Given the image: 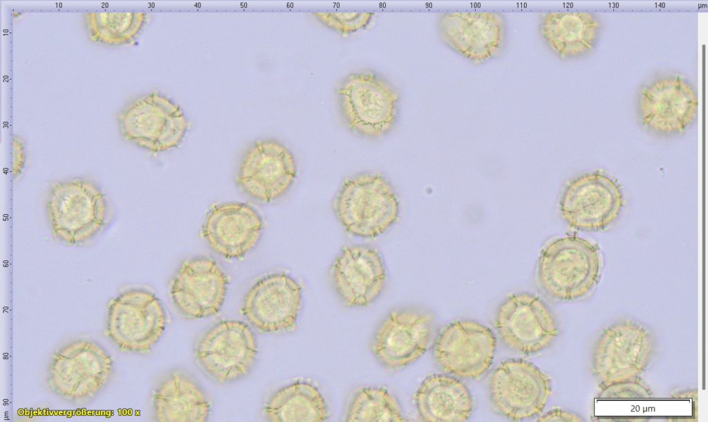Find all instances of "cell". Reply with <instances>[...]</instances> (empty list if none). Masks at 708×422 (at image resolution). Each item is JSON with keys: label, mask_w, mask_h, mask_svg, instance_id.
Returning <instances> with one entry per match:
<instances>
[{"label": "cell", "mask_w": 708, "mask_h": 422, "mask_svg": "<svg viewBox=\"0 0 708 422\" xmlns=\"http://www.w3.org/2000/svg\"><path fill=\"white\" fill-rule=\"evenodd\" d=\"M297 175V161L292 151L276 140L263 139L255 141L245 151L235 180L248 197L270 203L290 191Z\"/></svg>", "instance_id": "9"}, {"label": "cell", "mask_w": 708, "mask_h": 422, "mask_svg": "<svg viewBox=\"0 0 708 422\" xmlns=\"http://www.w3.org/2000/svg\"><path fill=\"white\" fill-rule=\"evenodd\" d=\"M435 331L434 316L427 309L407 306L393 309L377 326L371 349L385 368H403L423 355Z\"/></svg>", "instance_id": "8"}, {"label": "cell", "mask_w": 708, "mask_h": 422, "mask_svg": "<svg viewBox=\"0 0 708 422\" xmlns=\"http://www.w3.org/2000/svg\"><path fill=\"white\" fill-rule=\"evenodd\" d=\"M328 277L342 304L365 307L380 295L386 281L384 261L380 251L366 244L347 245L333 260Z\"/></svg>", "instance_id": "16"}, {"label": "cell", "mask_w": 708, "mask_h": 422, "mask_svg": "<svg viewBox=\"0 0 708 422\" xmlns=\"http://www.w3.org/2000/svg\"><path fill=\"white\" fill-rule=\"evenodd\" d=\"M624 204L619 182L608 173L596 170L569 180L558 200L561 218L572 229L604 231L617 219Z\"/></svg>", "instance_id": "5"}, {"label": "cell", "mask_w": 708, "mask_h": 422, "mask_svg": "<svg viewBox=\"0 0 708 422\" xmlns=\"http://www.w3.org/2000/svg\"><path fill=\"white\" fill-rule=\"evenodd\" d=\"M540 421H581L574 413L556 408L551 410L538 419Z\"/></svg>", "instance_id": "28"}, {"label": "cell", "mask_w": 708, "mask_h": 422, "mask_svg": "<svg viewBox=\"0 0 708 422\" xmlns=\"http://www.w3.org/2000/svg\"><path fill=\"white\" fill-rule=\"evenodd\" d=\"M651 392L636 378L602 387L599 397L609 399L649 398Z\"/></svg>", "instance_id": "27"}, {"label": "cell", "mask_w": 708, "mask_h": 422, "mask_svg": "<svg viewBox=\"0 0 708 422\" xmlns=\"http://www.w3.org/2000/svg\"><path fill=\"white\" fill-rule=\"evenodd\" d=\"M264 221L258 210L241 202H225L212 206L201 227L209 247L227 259L243 257L258 243Z\"/></svg>", "instance_id": "18"}, {"label": "cell", "mask_w": 708, "mask_h": 422, "mask_svg": "<svg viewBox=\"0 0 708 422\" xmlns=\"http://www.w3.org/2000/svg\"><path fill=\"white\" fill-rule=\"evenodd\" d=\"M13 164L12 176L14 180L17 178L22 173L24 163L25 155L23 144L18 140H14L13 147Z\"/></svg>", "instance_id": "29"}, {"label": "cell", "mask_w": 708, "mask_h": 422, "mask_svg": "<svg viewBox=\"0 0 708 422\" xmlns=\"http://www.w3.org/2000/svg\"><path fill=\"white\" fill-rule=\"evenodd\" d=\"M597 28L598 23L588 13L549 12L539 15L541 35L562 57L590 48Z\"/></svg>", "instance_id": "24"}, {"label": "cell", "mask_w": 708, "mask_h": 422, "mask_svg": "<svg viewBox=\"0 0 708 422\" xmlns=\"http://www.w3.org/2000/svg\"><path fill=\"white\" fill-rule=\"evenodd\" d=\"M111 358L88 341L71 343L56 352L50 365L48 381L56 393L80 401L93 396L106 381Z\"/></svg>", "instance_id": "17"}, {"label": "cell", "mask_w": 708, "mask_h": 422, "mask_svg": "<svg viewBox=\"0 0 708 422\" xmlns=\"http://www.w3.org/2000/svg\"><path fill=\"white\" fill-rule=\"evenodd\" d=\"M437 26L445 44L475 61L497 55L506 38V20L499 12H443L438 18Z\"/></svg>", "instance_id": "19"}, {"label": "cell", "mask_w": 708, "mask_h": 422, "mask_svg": "<svg viewBox=\"0 0 708 422\" xmlns=\"http://www.w3.org/2000/svg\"><path fill=\"white\" fill-rule=\"evenodd\" d=\"M496 339L487 326L471 320L445 325L437 334L434 358L442 370L463 378H478L491 366Z\"/></svg>", "instance_id": "13"}, {"label": "cell", "mask_w": 708, "mask_h": 422, "mask_svg": "<svg viewBox=\"0 0 708 422\" xmlns=\"http://www.w3.org/2000/svg\"><path fill=\"white\" fill-rule=\"evenodd\" d=\"M141 122L127 137L151 152H162L178 146L184 138L188 123L178 104L158 93L142 102Z\"/></svg>", "instance_id": "20"}, {"label": "cell", "mask_w": 708, "mask_h": 422, "mask_svg": "<svg viewBox=\"0 0 708 422\" xmlns=\"http://www.w3.org/2000/svg\"><path fill=\"white\" fill-rule=\"evenodd\" d=\"M488 393L496 412L511 420H523L543 411L550 393V383L532 363L510 358L492 372Z\"/></svg>", "instance_id": "10"}, {"label": "cell", "mask_w": 708, "mask_h": 422, "mask_svg": "<svg viewBox=\"0 0 708 422\" xmlns=\"http://www.w3.org/2000/svg\"><path fill=\"white\" fill-rule=\"evenodd\" d=\"M318 20L326 26L340 31L342 34H348L365 27L369 24L373 12H317L313 13Z\"/></svg>", "instance_id": "26"}, {"label": "cell", "mask_w": 708, "mask_h": 422, "mask_svg": "<svg viewBox=\"0 0 708 422\" xmlns=\"http://www.w3.org/2000/svg\"><path fill=\"white\" fill-rule=\"evenodd\" d=\"M269 421H323L329 410L319 389L312 383L297 381L277 390L263 407Z\"/></svg>", "instance_id": "23"}, {"label": "cell", "mask_w": 708, "mask_h": 422, "mask_svg": "<svg viewBox=\"0 0 708 422\" xmlns=\"http://www.w3.org/2000/svg\"><path fill=\"white\" fill-rule=\"evenodd\" d=\"M494 326L507 347L523 354L545 349L559 333L546 303L528 292L508 295L496 309Z\"/></svg>", "instance_id": "12"}, {"label": "cell", "mask_w": 708, "mask_h": 422, "mask_svg": "<svg viewBox=\"0 0 708 422\" xmlns=\"http://www.w3.org/2000/svg\"><path fill=\"white\" fill-rule=\"evenodd\" d=\"M302 287L289 274L272 272L257 279L245 293L241 313L260 332L295 329L301 308Z\"/></svg>", "instance_id": "14"}, {"label": "cell", "mask_w": 708, "mask_h": 422, "mask_svg": "<svg viewBox=\"0 0 708 422\" xmlns=\"http://www.w3.org/2000/svg\"><path fill=\"white\" fill-rule=\"evenodd\" d=\"M257 354L256 338L241 320H221L203 333L194 348L201 368L221 383L236 381L251 370Z\"/></svg>", "instance_id": "11"}, {"label": "cell", "mask_w": 708, "mask_h": 422, "mask_svg": "<svg viewBox=\"0 0 708 422\" xmlns=\"http://www.w3.org/2000/svg\"><path fill=\"white\" fill-rule=\"evenodd\" d=\"M337 93L342 117L354 132L378 137L393 128L399 94L386 79L371 71L351 73Z\"/></svg>", "instance_id": "4"}, {"label": "cell", "mask_w": 708, "mask_h": 422, "mask_svg": "<svg viewBox=\"0 0 708 422\" xmlns=\"http://www.w3.org/2000/svg\"><path fill=\"white\" fill-rule=\"evenodd\" d=\"M655 350L651 331L632 320L607 327L595 343L593 372L602 387L638 377L649 365Z\"/></svg>", "instance_id": "7"}, {"label": "cell", "mask_w": 708, "mask_h": 422, "mask_svg": "<svg viewBox=\"0 0 708 422\" xmlns=\"http://www.w3.org/2000/svg\"><path fill=\"white\" fill-rule=\"evenodd\" d=\"M400 200L389 180L379 173H362L346 178L333 200L335 217L349 234L377 238L400 216Z\"/></svg>", "instance_id": "2"}, {"label": "cell", "mask_w": 708, "mask_h": 422, "mask_svg": "<svg viewBox=\"0 0 708 422\" xmlns=\"http://www.w3.org/2000/svg\"><path fill=\"white\" fill-rule=\"evenodd\" d=\"M158 421H205L210 403L195 379L187 372L174 370L159 382L152 396Z\"/></svg>", "instance_id": "21"}, {"label": "cell", "mask_w": 708, "mask_h": 422, "mask_svg": "<svg viewBox=\"0 0 708 422\" xmlns=\"http://www.w3.org/2000/svg\"><path fill=\"white\" fill-rule=\"evenodd\" d=\"M46 211L53 237L66 244L80 245L103 228L107 207L101 190L93 182L78 178L50 186Z\"/></svg>", "instance_id": "3"}, {"label": "cell", "mask_w": 708, "mask_h": 422, "mask_svg": "<svg viewBox=\"0 0 708 422\" xmlns=\"http://www.w3.org/2000/svg\"><path fill=\"white\" fill-rule=\"evenodd\" d=\"M417 411L425 421H464L473 412L467 386L460 379L442 374L429 375L414 396Z\"/></svg>", "instance_id": "22"}, {"label": "cell", "mask_w": 708, "mask_h": 422, "mask_svg": "<svg viewBox=\"0 0 708 422\" xmlns=\"http://www.w3.org/2000/svg\"><path fill=\"white\" fill-rule=\"evenodd\" d=\"M603 258L598 245L575 235L557 237L542 250L537 279L543 292L557 301L582 299L595 289Z\"/></svg>", "instance_id": "1"}, {"label": "cell", "mask_w": 708, "mask_h": 422, "mask_svg": "<svg viewBox=\"0 0 708 422\" xmlns=\"http://www.w3.org/2000/svg\"><path fill=\"white\" fill-rule=\"evenodd\" d=\"M228 284L227 275L214 258L194 256L178 266L170 282V296L186 318H207L221 309Z\"/></svg>", "instance_id": "15"}, {"label": "cell", "mask_w": 708, "mask_h": 422, "mask_svg": "<svg viewBox=\"0 0 708 422\" xmlns=\"http://www.w3.org/2000/svg\"><path fill=\"white\" fill-rule=\"evenodd\" d=\"M107 305L104 334L120 350L147 352L162 336L167 316L163 303L151 290H124Z\"/></svg>", "instance_id": "6"}, {"label": "cell", "mask_w": 708, "mask_h": 422, "mask_svg": "<svg viewBox=\"0 0 708 422\" xmlns=\"http://www.w3.org/2000/svg\"><path fill=\"white\" fill-rule=\"evenodd\" d=\"M347 421H405L396 398L382 386H364L352 395L345 414Z\"/></svg>", "instance_id": "25"}]
</instances>
